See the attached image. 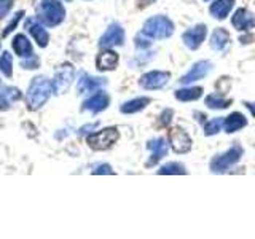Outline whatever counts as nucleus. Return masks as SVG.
I'll list each match as a JSON object with an SVG mask.
<instances>
[{"instance_id":"obj_1","label":"nucleus","mask_w":255,"mask_h":239,"mask_svg":"<svg viewBox=\"0 0 255 239\" xmlns=\"http://www.w3.org/2000/svg\"><path fill=\"white\" fill-rule=\"evenodd\" d=\"M51 91H53V82H50L46 77H35L32 80L27 94H26L29 109L37 110L42 106H45V102L50 99Z\"/></svg>"},{"instance_id":"obj_2","label":"nucleus","mask_w":255,"mask_h":239,"mask_svg":"<svg viewBox=\"0 0 255 239\" xmlns=\"http://www.w3.org/2000/svg\"><path fill=\"white\" fill-rule=\"evenodd\" d=\"M37 13L38 19L50 27L59 26L66 18V10L59 0H42L37 6Z\"/></svg>"},{"instance_id":"obj_3","label":"nucleus","mask_w":255,"mask_h":239,"mask_svg":"<svg viewBox=\"0 0 255 239\" xmlns=\"http://www.w3.org/2000/svg\"><path fill=\"white\" fill-rule=\"evenodd\" d=\"M142 34L147 35L148 38H156V40H164L169 38L174 34V24L169 18L159 14V16H151L145 22H143Z\"/></svg>"},{"instance_id":"obj_4","label":"nucleus","mask_w":255,"mask_h":239,"mask_svg":"<svg viewBox=\"0 0 255 239\" xmlns=\"http://www.w3.org/2000/svg\"><path fill=\"white\" fill-rule=\"evenodd\" d=\"M243 156V147L235 143L233 147L228 148L225 153L217 155L212 161H211V171L215 174H223V172H228L231 167H233L239 159Z\"/></svg>"},{"instance_id":"obj_5","label":"nucleus","mask_w":255,"mask_h":239,"mask_svg":"<svg viewBox=\"0 0 255 239\" xmlns=\"http://www.w3.org/2000/svg\"><path fill=\"white\" fill-rule=\"evenodd\" d=\"M120 134L117 127H106V129L93 132L86 137L88 145L93 150H107L118 140Z\"/></svg>"},{"instance_id":"obj_6","label":"nucleus","mask_w":255,"mask_h":239,"mask_svg":"<svg viewBox=\"0 0 255 239\" xmlns=\"http://www.w3.org/2000/svg\"><path fill=\"white\" fill-rule=\"evenodd\" d=\"M75 69L70 64H62V66L56 70V75L53 78V91L56 94H62L69 90V86L74 82Z\"/></svg>"},{"instance_id":"obj_7","label":"nucleus","mask_w":255,"mask_h":239,"mask_svg":"<svg viewBox=\"0 0 255 239\" xmlns=\"http://www.w3.org/2000/svg\"><path fill=\"white\" fill-rule=\"evenodd\" d=\"M171 78V74L169 72H164V70H151V72H147V74H143L139 80V86L143 88V90H159V88H163L167 80Z\"/></svg>"},{"instance_id":"obj_8","label":"nucleus","mask_w":255,"mask_h":239,"mask_svg":"<svg viewBox=\"0 0 255 239\" xmlns=\"http://www.w3.org/2000/svg\"><path fill=\"white\" fill-rule=\"evenodd\" d=\"M169 143L175 153H188L191 150V139L190 135L182 129V127L175 126L172 129H169Z\"/></svg>"},{"instance_id":"obj_9","label":"nucleus","mask_w":255,"mask_h":239,"mask_svg":"<svg viewBox=\"0 0 255 239\" xmlns=\"http://www.w3.org/2000/svg\"><path fill=\"white\" fill-rule=\"evenodd\" d=\"M206 35H207L206 26H204V24H198V26H195V27H191V29L183 32L182 42H183V45L188 48V50L195 51V50H198V48L203 45V42L206 40Z\"/></svg>"},{"instance_id":"obj_10","label":"nucleus","mask_w":255,"mask_h":239,"mask_svg":"<svg viewBox=\"0 0 255 239\" xmlns=\"http://www.w3.org/2000/svg\"><path fill=\"white\" fill-rule=\"evenodd\" d=\"M125 42V30L122 29L120 24H110L109 29L106 30L99 40V46L101 48H112L117 45H123Z\"/></svg>"},{"instance_id":"obj_11","label":"nucleus","mask_w":255,"mask_h":239,"mask_svg":"<svg viewBox=\"0 0 255 239\" xmlns=\"http://www.w3.org/2000/svg\"><path fill=\"white\" fill-rule=\"evenodd\" d=\"M211 70H212V64L209 61H198L196 64H193V67H191L187 74L180 78V83L190 85L193 82H198V80L204 78Z\"/></svg>"},{"instance_id":"obj_12","label":"nucleus","mask_w":255,"mask_h":239,"mask_svg":"<svg viewBox=\"0 0 255 239\" xmlns=\"http://www.w3.org/2000/svg\"><path fill=\"white\" fill-rule=\"evenodd\" d=\"M231 24H233V27L236 30L247 32L255 27V18L249 10H246V8H238L233 14V18H231Z\"/></svg>"},{"instance_id":"obj_13","label":"nucleus","mask_w":255,"mask_h":239,"mask_svg":"<svg viewBox=\"0 0 255 239\" xmlns=\"http://www.w3.org/2000/svg\"><path fill=\"white\" fill-rule=\"evenodd\" d=\"M109 102H110L109 94L104 91H98V93H94L90 99H86L83 102V110H90L93 114H99V112L106 110L109 107Z\"/></svg>"},{"instance_id":"obj_14","label":"nucleus","mask_w":255,"mask_h":239,"mask_svg":"<svg viewBox=\"0 0 255 239\" xmlns=\"http://www.w3.org/2000/svg\"><path fill=\"white\" fill-rule=\"evenodd\" d=\"M118 61H120L118 54L106 48V51H101L98 54V58H96V67H98V70H101V72L114 70L118 66Z\"/></svg>"},{"instance_id":"obj_15","label":"nucleus","mask_w":255,"mask_h":239,"mask_svg":"<svg viewBox=\"0 0 255 239\" xmlns=\"http://www.w3.org/2000/svg\"><path fill=\"white\" fill-rule=\"evenodd\" d=\"M147 148L151 150V158L148 159V163H147L148 167H150V166H153V164H156V163L159 161V159H163V158L166 156V153H167V143H166V140L161 139V137L150 140V142L147 143Z\"/></svg>"},{"instance_id":"obj_16","label":"nucleus","mask_w":255,"mask_h":239,"mask_svg":"<svg viewBox=\"0 0 255 239\" xmlns=\"http://www.w3.org/2000/svg\"><path fill=\"white\" fill-rule=\"evenodd\" d=\"M233 5L235 0H215L209 6V13L215 19H225L230 11L233 10Z\"/></svg>"},{"instance_id":"obj_17","label":"nucleus","mask_w":255,"mask_h":239,"mask_svg":"<svg viewBox=\"0 0 255 239\" xmlns=\"http://www.w3.org/2000/svg\"><path fill=\"white\" fill-rule=\"evenodd\" d=\"M11 46L14 53L21 56V58H30V56H34V51H32V45L29 42V38L24 35V34H18L11 42Z\"/></svg>"},{"instance_id":"obj_18","label":"nucleus","mask_w":255,"mask_h":239,"mask_svg":"<svg viewBox=\"0 0 255 239\" xmlns=\"http://www.w3.org/2000/svg\"><path fill=\"white\" fill-rule=\"evenodd\" d=\"M246 124H247V120L243 114H239V112H233V114L228 115L225 118V121H223V127H225L227 132H236L239 129H243Z\"/></svg>"},{"instance_id":"obj_19","label":"nucleus","mask_w":255,"mask_h":239,"mask_svg":"<svg viewBox=\"0 0 255 239\" xmlns=\"http://www.w3.org/2000/svg\"><path fill=\"white\" fill-rule=\"evenodd\" d=\"M104 83H106L104 78H94V77L83 74L78 80V91L80 93H93L98 90V88H101Z\"/></svg>"},{"instance_id":"obj_20","label":"nucleus","mask_w":255,"mask_h":239,"mask_svg":"<svg viewBox=\"0 0 255 239\" xmlns=\"http://www.w3.org/2000/svg\"><path fill=\"white\" fill-rule=\"evenodd\" d=\"M21 99V93L16 88H3L0 91V110H8L13 102Z\"/></svg>"},{"instance_id":"obj_21","label":"nucleus","mask_w":255,"mask_h":239,"mask_svg":"<svg viewBox=\"0 0 255 239\" xmlns=\"http://www.w3.org/2000/svg\"><path fill=\"white\" fill-rule=\"evenodd\" d=\"M203 96V88L201 86H191V88H182V90L175 91V99L182 102H191L198 101Z\"/></svg>"},{"instance_id":"obj_22","label":"nucleus","mask_w":255,"mask_h":239,"mask_svg":"<svg viewBox=\"0 0 255 239\" xmlns=\"http://www.w3.org/2000/svg\"><path fill=\"white\" fill-rule=\"evenodd\" d=\"M230 42V34H228V30L225 29H215L214 30V34L211 37V48L215 51H222L223 48H225Z\"/></svg>"},{"instance_id":"obj_23","label":"nucleus","mask_w":255,"mask_h":239,"mask_svg":"<svg viewBox=\"0 0 255 239\" xmlns=\"http://www.w3.org/2000/svg\"><path fill=\"white\" fill-rule=\"evenodd\" d=\"M148 104H150V98H135L132 101L125 102L120 110H122V114L129 115V114H135V112H140L142 109H145Z\"/></svg>"},{"instance_id":"obj_24","label":"nucleus","mask_w":255,"mask_h":239,"mask_svg":"<svg viewBox=\"0 0 255 239\" xmlns=\"http://www.w3.org/2000/svg\"><path fill=\"white\" fill-rule=\"evenodd\" d=\"M29 32L32 34V37L35 38V42L38 43V46L45 48L48 45V42H50V35H48L46 29L42 26V24H30Z\"/></svg>"},{"instance_id":"obj_25","label":"nucleus","mask_w":255,"mask_h":239,"mask_svg":"<svg viewBox=\"0 0 255 239\" xmlns=\"http://www.w3.org/2000/svg\"><path fill=\"white\" fill-rule=\"evenodd\" d=\"M231 104V99L222 98L220 94H209L206 98V106L209 109H227Z\"/></svg>"},{"instance_id":"obj_26","label":"nucleus","mask_w":255,"mask_h":239,"mask_svg":"<svg viewBox=\"0 0 255 239\" xmlns=\"http://www.w3.org/2000/svg\"><path fill=\"white\" fill-rule=\"evenodd\" d=\"M0 72L6 77L10 78L13 75V58L10 53H2V56H0Z\"/></svg>"},{"instance_id":"obj_27","label":"nucleus","mask_w":255,"mask_h":239,"mask_svg":"<svg viewBox=\"0 0 255 239\" xmlns=\"http://www.w3.org/2000/svg\"><path fill=\"white\" fill-rule=\"evenodd\" d=\"M158 174H161V175H164V174H187V171H185V166L183 164L172 161V163L164 164L161 169L158 171Z\"/></svg>"},{"instance_id":"obj_28","label":"nucleus","mask_w":255,"mask_h":239,"mask_svg":"<svg viewBox=\"0 0 255 239\" xmlns=\"http://www.w3.org/2000/svg\"><path fill=\"white\" fill-rule=\"evenodd\" d=\"M223 121H225V120H222V118H212V120H209V121H207L206 126H204V134L206 135L217 134L223 127Z\"/></svg>"},{"instance_id":"obj_29","label":"nucleus","mask_w":255,"mask_h":239,"mask_svg":"<svg viewBox=\"0 0 255 239\" xmlns=\"http://www.w3.org/2000/svg\"><path fill=\"white\" fill-rule=\"evenodd\" d=\"M11 5L13 0H0V19L8 14V11L11 10Z\"/></svg>"},{"instance_id":"obj_30","label":"nucleus","mask_w":255,"mask_h":239,"mask_svg":"<svg viewBox=\"0 0 255 239\" xmlns=\"http://www.w3.org/2000/svg\"><path fill=\"white\" fill-rule=\"evenodd\" d=\"M38 64H40V61L35 58V56H30V58H26V61L21 62V66L24 69H37Z\"/></svg>"},{"instance_id":"obj_31","label":"nucleus","mask_w":255,"mask_h":239,"mask_svg":"<svg viewBox=\"0 0 255 239\" xmlns=\"http://www.w3.org/2000/svg\"><path fill=\"white\" fill-rule=\"evenodd\" d=\"M172 114H174V112L171 109H166L161 114V117H159V123H161L163 126H169L171 120H172Z\"/></svg>"},{"instance_id":"obj_32","label":"nucleus","mask_w":255,"mask_h":239,"mask_svg":"<svg viewBox=\"0 0 255 239\" xmlns=\"http://www.w3.org/2000/svg\"><path fill=\"white\" fill-rule=\"evenodd\" d=\"M21 16H22V11H19V13H16L14 14V19L10 22V24H8V26H6V29L3 30V37H6L8 34H10V32L16 27V24H18V21L21 19Z\"/></svg>"},{"instance_id":"obj_33","label":"nucleus","mask_w":255,"mask_h":239,"mask_svg":"<svg viewBox=\"0 0 255 239\" xmlns=\"http://www.w3.org/2000/svg\"><path fill=\"white\" fill-rule=\"evenodd\" d=\"M93 174H114V171H112V167L109 164H102L96 171H93Z\"/></svg>"},{"instance_id":"obj_34","label":"nucleus","mask_w":255,"mask_h":239,"mask_svg":"<svg viewBox=\"0 0 255 239\" xmlns=\"http://www.w3.org/2000/svg\"><path fill=\"white\" fill-rule=\"evenodd\" d=\"M244 106L251 110V114H252V117H255V104L254 102H246Z\"/></svg>"},{"instance_id":"obj_35","label":"nucleus","mask_w":255,"mask_h":239,"mask_svg":"<svg viewBox=\"0 0 255 239\" xmlns=\"http://www.w3.org/2000/svg\"><path fill=\"white\" fill-rule=\"evenodd\" d=\"M204 2H207V0H204Z\"/></svg>"}]
</instances>
